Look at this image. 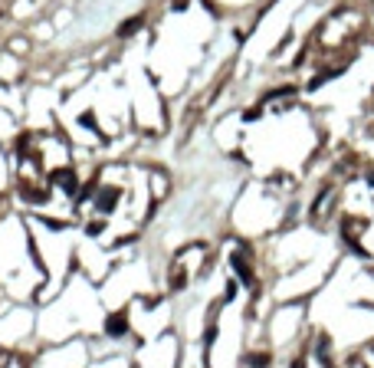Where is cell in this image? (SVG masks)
Masks as SVG:
<instances>
[{
	"instance_id": "1",
	"label": "cell",
	"mask_w": 374,
	"mask_h": 368,
	"mask_svg": "<svg viewBox=\"0 0 374 368\" xmlns=\"http://www.w3.org/2000/svg\"><path fill=\"white\" fill-rule=\"evenodd\" d=\"M230 263L236 266V276H240V280L246 283V286H253V273H250V266H246V260H243L240 253H233V257H230Z\"/></svg>"
},
{
	"instance_id": "2",
	"label": "cell",
	"mask_w": 374,
	"mask_h": 368,
	"mask_svg": "<svg viewBox=\"0 0 374 368\" xmlns=\"http://www.w3.org/2000/svg\"><path fill=\"white\" fill-rule=\"evenodd\" d=\"M128 329V319H125V313H118V315H112L109 319V336H121Z\"/></svg>"
},
{
	"instance_id": "3",
	"label": "cell",
	"mask_w": 374,
	"mask_h": 368,
	"mask_svg": "<svg viewBox=\"0 0 374 368\" xmlns=\"http://www.w3.org/2000/svg\"><path fill=\"white\" fill-rule=\"evenodd\" d=\"M0 368H23V362L17 355H10V352H3L0 355Z\"/></svg>"
},
{
	"instance_id": "4",
	"label": "cell",
	"mask_w": 374,
	"mask_h": 368,
	"mask_svg": "<svg viewBox=\"0 0 374 368\" xmlns=\"http://www.w3.org/2000/svg\"><path fill=\"white\" fill-rule=\"evenodd\" d=\"M138 26H141V20H138V17H135V20H128V23H121V36H128V33H135V30H138Z\"/></svg>"
},
{
	"instance_id": "5",
	"label": "cell",
	"mask_w": 374,
	"mask_h": 368,
	"mask_svg": "<svg viewBox=\"0 0 374 368\" xmlns=\"http://www.w3.org/2000/svg\"><path fill=\"white\" fill-rule=\"evenodd\" d=\"M250 365H253V368H266V365H269V355H250Z\"/></svg>"
}]
</instances>
